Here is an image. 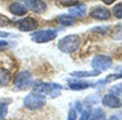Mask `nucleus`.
<instances>
[{
	"label": "nucleus",
	"mask_w": 122,
	"mask_h": 120,
	"mask_svg": "<svg viewBox=\"0 0 122 120\" xmlns=\"http://www.w3.org/2000/svg\"><path fill=\"white\" fill-rule=\"evenodd\" d=\"M62 89H63V86L57 83H39L33 88L35 92L51 99L58 97L61 94Z\"/></svg>",
	"instance_id": "f257e3e1"
},
{
	"label": "nucleus",
	"mask_w": 122,
	"mask_h": 120,
	"mask_svg": "<svg viewBox=\"0 0 122 120\" xmlns=\"http://www.w3.org/2000/svg\"><path fill=\"white\" fill-rule=\"evenodd\" d=\"M80 38L77 35H68L59 40L57 42L58 49L65 53L75 52L80 45Z\"/></svg>",
	"instance_id": "f03ea898"
},
{
	"label": "nucleus",
	"mask_w": 122,
	"mask_h": 120,
	"mask_svg": "<svg viewBox=\"0 0 122 120\" xmlns=\"http://www.w3.org/2000/svg\"><path fill=\"white\" fill-rule=\"evenodd\" d=\"M45 103V96L36 92H32L27 94L23 100L24 106L30 110H37L41 109Z\"/></svg>",
	"instance_id": "7ed1b4c3"
},
{
	"label": "nucleus",
	"mask_w": 122,
	"mask_h": 120,
	"mask_svg": "<svg viewBox=\"0 0 122 120\" xmlns=\"http://www.w3.org/2000/svg\"><path fill=\"white\" fill-rule=\"evenodd\" d=\"M31 40L36 43H46L54 40L57 36L56 30H42L35 31L31 35Z\"/></svg>",
	"instance_id": "20e7f679"
},
{
	"label": "nucleus",
	"mask_w": 122,
	"mask_h": 120,
	"mask_svg": "<svg viewBox=\"0 0 122 120\" xmlns=\"http://www.w3.org/2000/svg\"><path fill=\"white\" fill-rule=\"evenodd\" d=\"M34 83L33 78L31 74L27 71H23L20 72L15 77L14 81L15 88L17 91H22L27 89L32 86Z\"/></svg>",
	"instance_id": "39448f33"
},
{
	"label": "nucleus",
	"mask_w": 122,
	"mask_h": 120,
	"mask_svg": "<svg viewBox=\"0 0 122 120\" xmlns=\"http://www.w3.org/2000/svg\"><path fill=\"white\" fill-rule=\"evenodd\" d=\"M91 66L95 70L100 72L105 71L112 66V59L106 55H98L92 60Z\"/></svg>",
	"instance_id": "423d86ee"
},
{
	"label": "nucleus",
	"mask_w": 122,
	"mask_h": 120,
	"mask_svg": "<svg viewBox=\"0 0 122 120\" xmlns=\"http://www.w3.org/2000/svg\"><path fill=\"white\" fill-rule=\"evenodd\" d=\"M38 27L37 21L33 17H26L19 22L18 28L22 32H32L35 30Z\"/></svg>",
	"instance_id": "0eeeda50"
},
{
	"label": "nucleus",
	"mask_w": 122,
	"mask_h": 120,
	"mask_svg": "<svg viewBox=\"0 0 122 120\" xmlns=\"http://www.w3.org/2000/svg\"><path fill=\"white\" fill-rule=\"evenodd\" d=\"M102 104L110 109H119L122 106V102L119 98L113 94H106L102 99Z\"/></svg>",
	"instance_id": "6e6552de"
},
{
	"label": "nucleus",
	"mask_w": 122,
	"mask_h": 120,
	"mask_svg": "<svg viewBox=\"0 0 122 120\" xmlns=\"http://www.w3.org/2000/svg\"><path fill=\"white\" fill-rule=\"evenodd\" d=\"M25 3L27 7L35 13L42 14L47 10V5L42 0H26Z\"/></svg>",
	"instance_id": "1a4fd4ad"
},
{
	"label": "nucleus",
	"mask_w": 122,
	"mask_h": 120,
	"mask_svg": "<svg viewBox=\"0 0 122 120\" xmlns=\"http://www.w3.org/2000/svg\"><path fill=\"white\" fill-rule=\"evenodd\" d=\"M90 17L98 20H107L111 17V12L106 7H97L90 12Z\"/></svg>",
	"instance_id": "9d476101"
},
{
	"label": "nucleus",
	"mask_w": 122,
	"mask_h": 120,
	"mask_svg": "<svg viewBox=\"0 0 122 120\" xmlns=\"http://www.w3.org/2000/svg\"><path fill=\"white\" fill-rule=\"evenodd\" d=\"M68 86L73 91H81L88 89L93 84L83 80H70L68 82Z\"/></svg>",
	"instance_id": "9b49d317"
},
{
	"label": "nucleus",
	"mask_w": 122,
	"mask_h": 120,
	"mask_svg": "<svg viewBox=\"0 0 122 120\" xmlns=\"http://www.w3.org/2000/svg\"><path fill=\"white\" fill-rule=\"evenodd\" d=\"M10 12L16 16H24L27 12V7L22 3L13 2L9 7Z\"/></svg>",
	"instance_id": "f8f14e48"
},
{
	"label": "nucleus",
	"mask_w": 122,
	"mask_h": 120,
	"mask_svg": "<svg viewBox=\"0 0 122 120\" xmlns=\"http://www.w3.org/2000/svg\"><path fill=\"white\" fill-rule=\"evenodd\" d=\"M70 15L73 17H83L86 13V7L84 5H74L72 6L68 10Z\"/></svg>",
	"instance_id": "ddd939ff"
},
{
	"label": "nucleus",
	"mask_w": 122,
	"mask_h": 120,
	"mask_svg": "<svg viewBox=\"0 0 122 120\" xmlns=\"http://www.w3.org/2000/svg\"><path fill=\"white\" fill-rule=\"evenodd\" d=\"M57 21L60 25L65 26V27L72 26L76 22V19L73 16H71V15H66V14H63V15H59L57 17Z\"/></svg>",
	"instance_id": "4468645a"
},
{
	"label": "nucleus",
	"mask_w": 122,
	"mask_h": 120,
	"mask_svg": "<svg viewBox=\"0 0 122 120\" xmlns=\"http://www.w3.org/2000/svg\"><path fill=\"white\" fill-rule=\"evenodd\" d=\"M101 74V72L97 70L92 71H73L71 73V76L76 78H88V77H95Z\"/></svg>",
	"instance_id": "2eb2a0df"
},
{
	"label": "nucleus",
	"mask_w": 122,
	"mask_h": 120,
	"mask_svg": "<svg viewBox=\"0 0 122 120\" xmlns=\"http://www.w3.org/2000/svg\"><path fill=\"white\" fill-rule=\"evenodd\" d=\"M11 80L10 72L3 68H0V87H4L9 84Z\"/></svg>",
	"instance_id": "dca6fc26"
},
{
	"label": "nucleus",
	"mask_w": 122,
	"mask_h": 120,
	"mask_svg": "<svg viewBox=\"0 0 122 120\" xmlns=\"http://www.w3.org/2000/svg\"><path fill=\"white\" fill-rule=\"evenodd\" d=\"M90 120H104L105 119V112L104 111L98 107L93 110L91 112V116L89 118Z\"/></svg>",
	"instance_id": "f3484780"
},
{
	"label": "nucleus",
	"mask_w": 122,
	"mask_h": 120,
	"mask_svg": "<svg viewBox=\"0 0 122 120\" xmlns=\"http://www.w3.org/2000/svg\"><path fill=\"white\" fill-rule=\"evenodd\" d=\"M112 37L114 40H122V25H117L112 31Z\"/></svg>",
	"instance_id": "a211bd4d"
},
{
	"label": "nucleus",
	"mask_w": 122,
	"mask_h": 120,
	"mask_svg": "<svg viewBox=\"0 0 122 120\" xmlns=\"http://www.w3.org/2000/svg\"><path fill=\"white\" fill-rule=\"evenodd\" d=\"M113 14L118 19H122V2L116 4L113 7Z\"/></svg>",
	"instance_id": "6ab92c4d"
},
{
	"label": "nucleus",
	"mask_w": 122,
	"mask_h": 120,
	"mask_svg": "<svg viewBox=\"0 0 122 120\" xmlns=\"http://www.w3.org/2000/svg\"><path fill=\"white\" fill-rule=\"evenodd\" d=\"M110 93L116 95V96H121L122 95V83H117L111 87L109 90Z\"/></svg>",
	"instance_id": "aec40b11"
},
{
	"label": "nucleus",
	"mask_w": 122,
	"mask_h": 120,
	"mask_svg": "<svg viewBox=\"0 0 122 120\" xmlns=\"http://www.w3.org/2000/svg\"><path fill=\"white\" fill-rule=\"evenodd\" d=\"M8 113V104L4 102L0 103V120H3Z\"/></svg>",
	"instance_id": "412c9836"
},
{
	"label": "nucleus",
	"mask_w": 122,
	"mask_h": 120,
	"mask_svg": "<svg viewBox=\"0 0 122 120\" xmlns=\"http://www.w3.org/2000/svg\"><path fill=\"white\" fill-rule=\"evenodd\" d=\"M121 78H122V72H120L118 73L110 74L105 78V80H103V81H105L104 83H107V82H111L116 80H118Z\"/></svg>",
	"instance_id": "4be33fe9"
},
{
	"label": "nucleus",
	"mask_w": 122,
	"mask_h": 120,
	"mask_svg": "<svg viewBox=\"0 0 122 120\" xmlns=\"http://www.w3.org/2000/svg\"><path fill=\"white\" fill-rule=\"evenodd\" d=\"M11 20L10 18L2 14H0V27H7L10 23Z\"/></svg>",
	"instance_id": "5701e85b"
},
{
	"label": "nucleus",
	"mask_w": 122,
	"mask_h": 120,
	"mask_svg": "<svg viewBox=\"0 0 122 120\" xmlns=\"http://www.w3.org/2000/svg\"><path fill=\"white\" fill-rule=\"evenodd\" d=\"M77 119V113L76 111L71 108L69 109L68 113V118L67 120H76Z\"/></svg>",
	"instance_id": "b1692460"
},
{
	"label": "nucleus",
	"mask_w": 122,
	"mask_h": 120,
	"mask_svg": "<svg viewBox=\"0 0 122 120\" xmlns=\"http://www.w3.org/2000/svg\"><path fill=\"white\" fill-rule=\"evenodd\" d=\"M91 110L90 109H86L83 111L81 116L79 120H89L90 116H91Z\"/></svg>",
	"instance_id": "393cba45"
},
{
	"label": "nucleus",
	"mask_w": 122,
	"mask_h": 120,
	"mask_svg": "<svg viewBox=\"0 0 122 120\" xmlns=\"http://www.w3.org/2000/svg\"><path fill=\"white\" fill-rule=\"evenodd\" d=\"M76 109L78 111H81V110H82V104L79 101H77L76 102Z\"/></svg>",
	"instance_id": "a878e982"
},
{
	"label": "nucleus",
	"mask_w": 122,
	"mask_h": 120,
	"mask_svg": "<svg viewBox=\"0 0 122 120\" xmlns=\"http://www.w3.org/2000/svg\"><path fill=\"white\" fill-rule=\"evenodd\" d=\"M116 1V0H102V2L105 4V5H112L113 2H115Z\"/></svg>",
	"instance_id": "bb28decb"
},
{
	"label": "nucleus",
	"mask_w": 122,
	"mask_h": 120,
	"mask_svg": "<svg viewBox=\"0 0 122 120\" xmlns=\"http://www.w3.org/2000/svg\"><path fill=\"white\" fill-rule=\"evenodd\" d=\"M8 45V42L6 40H0V49L6 47Z\"/></svg>",
	"instance_id": "cd10ccee"
},
{
	"label": "nucleus",
	"mask_w": 122,
	"mask_h": 120,
	"mask_svg": "<svg viewBox=\"0 0 122 120\" xmlns=\"http://www.w3.org/2000/svg\"><path fill=\"white\" fill-rule=\"evenodd\" d=\"M108 120H119V119L116 116H111Z\"/></svg>",
	"instance_id": "c85d7f7f"
}]
</instances>
